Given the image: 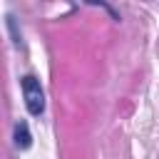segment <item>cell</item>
Returning a JSON list of instances; mask_svg holds the SVG:
<instances>
[{"instance_id": "1", "label": "cell", "mask_w": 159, "mask_h": 159, "mask_svg": "<svg viewBox=\"0 0 159 159\" xmlns=\"http://www.w3.org/2000/svg\"><path fill=\"white\" fill-rule=\"evenodd\" d=\"M22 94H25V104H27V112L30 114H42V109H45V94H42V87H40V82L32 77V75H27V77H22Z\"/></svg>"}, {"instance_id": "2", "label": "cell", "mask_w": 159, "mask_h": 159, "mask_svg": "<svg viewBox=\"0 0 159 159\" xmlns=\"http://www.w3.org/2000/svg\"><path fill=\"white\" fill-rule=\"evenodd\" d=\"M15 144H17L20 149H27V147L32 144V137H30V129H27L25 122H17V124H15Z\"/></svg>"}]
</instances>
